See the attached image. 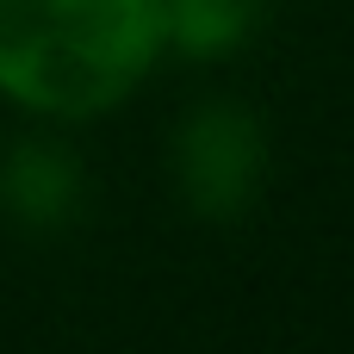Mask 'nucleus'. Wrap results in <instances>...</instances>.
<instances>
[{
    "instance_id": "obj_1",
    "label": "nucleus",
    "mask_w": 354,
    "mask_h": 354,
    "mask_svg": "<svg viewBox=\"0 0 354 354\" xmlns=\"http://www.w3.org/2000/svg\"><path fill=\"white\" fill-rule=\"evenodd\" d=\"M162 50V0H0V93L87 118L118 106Z\"/></svg>"
},
{
    "instance_id": "obj_2",
    "label": "nucleus",
    "mask_w": 354,
    "mask_h": 354,
    "mask_svg": "<svg viewBox=\"0 0 354 354\" xmlns=\"http://www.w3.org/2000/svg\"><path fill=\"white\" fill-rule=\"evenodd\" d=\"M180 187L205 218H230L261 187V131L243 106H199L180 131Z\"/></svg>"
},
{
    "instance_id": "obj_3",
    "label": "nucleus",
    "mask_w": 354,
    "mask_h": 354,
    "mask_svg": "<svg viewBox=\"0 0 354 354\" xmlns=\"http://www.w3.org/2000/svg\"><path fill=\"white\" fill-rule=\"evenodd\" d=\"M0 199L25 224H62V218L81 212V174H75L68 156H56L44 143H19L0 162Z\"/></svg>"
},
{
    "instance_id": "obj_4",
    "label": "nucleus",
    "mask_w": 354,
    "mask_h": 354,
    "mask_svg": "<svg viewBox=\"0 0 354 354\" xmlns=\"http://www.w3.org/2000/svg\"><path fill=\"white\" fill-rule=\"evenodd\" d=\"M249 0H162V37H180L187 50H230L249 31Z\"/></svg>"
}]
</instances>
